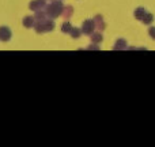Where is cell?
<instances>
[{"label":"cell","instance_id":"7c38bea8","mask_svg":"<svg viewBox=\"0 0 155 147\" xmlns=\"http://www.w3.org/2000/svg\"><path fill=\"white\" fill-rule=\"evenodd\" d=\"M34 30L41 34V33H45V29H44V21H37L34 25Z\"/></svg>","mask_w":155,"mask_h":147},{"label":"cell","instance_id":"d6986e66","mask_svg":"<svg viewBox=\"0 0 155 147\" xmlns=\"http://www.w3.org/2000/svg\"><path fill=\"white\" fill-rule=\"evenodd\" d=\"M48 2H52V0H48Z\"/></svg>","mask_w":155,"mask_h":147},{"label":"cell","instance_id":"4fadbf2b","mask_svg":"<svg viewBox=\"0 0 155 147\" xmlns=\"http://www.w3.org/2000/svg\"><path fill=\"white\" fill-rule=\"evenodd\" d=\"M71 29H72V25H71L68 21H65L64 23L61 25V33H64V34H70Z\"/></svg>","mask_w":155,"mask_h":147},{"label":"cell","instance_id":"277c9868","mask_svg":"<svg viewBox=\"0 0 155 147\" xmlns=\"http://www.w3.org/2000/svg\"><path fill=\"white\" fill-rule=\"evenodd\" d=\"M46 2H48V0H33V2L29 4V8L31 11H34V12L38 10H45Z\"/></svg>","mask_w":155,"mask_h":147},{"label":"cell","instance_id":"e0dca14e","mask_svg":"<svg viewBox=\"0 0 155 147\" xmlns=\"http://www.w3.org/2000/svg\"><path fill=\"white\" fill-rule=\"evenodd\" d=\"M148 34H150V37L153 38V40H155V27H150V29H148Z\"/></svg>","mask_w":155,"mask_h":147},{"label":"cell","instance_id":"9a60e30c","mask_svg":"<svg viewBox=\"0 0 155 147\" xmlns=\"http://www.w3.org/2000/svg\"><path fill=\"white\" fill-rule=\"evenodd\" d=\"M35 19L37 21H44L45 19V16H46V14H45V10H38V11H35Z\"/></svg>","mask_w":155,"mask_h":147},{"label":"cell","instance_id":"5bb4252c","mask_svg":"<svg viewBox=\"0 0 155 147\" xmlns=\"http://www.w3.org/2000/svg\"><path fill=\"white\" fill-rule=\"evenodd\" d=\"M70 34H71V37L72 38H79L80 35H82V30L78 29V27H72L71 32H70Z\"/></svg>","mask_w":155,"mask_h":147},{"label":"cell","instance_id":"3957f363","mask_svg":"<svg viewBox=\"0 0 155 147\" xmlns=\"http://www.w3.org/2000/svg\"><path fill=\"white\" fill-rule=\"evenodd\" d=\"M11 37H12V32H11L10 27H7V26L0 27V41L7 42V41L11 40Z\"/></svg>","mask_w":155,"mask_h":147},{"label":"cell","instance_id":"8fae6325","mask_svg":"<svg viewBox=\"0 0 155 147\" xmlns=\"http://www.w3.org/2000/svg\"><path fill=\"white\" fill-rule=\"evenodd\" d=\"M142 22H143V25H151L154 22V15L151 12H146V15L143 16Z\"/></svg>","mask_w":155,"mask_h":147},{"label":"cell","instance_id":"7a4b0ae2","mask_svg":"<svg viewBox=\"0 0 155 147\" xmlns=\"http://www.w3.org/2000/svg\"><path fill=\"white\" fill-rule=\"evenodd\" d=\"M82 33L86 35H91L94 33V30H95V23H94L93 19H90V21H84L82 25Z\"/></svg>","mask_w":155,"mask_h":147},{"label":"cell","instance_id":"ba28073f","mask_svg":"<svg viewBox=\"0 0 155 147\" xmlns=\"http://www.w3.org/2000/svg\"><path fill=\"white\" fill-rule=\"evenodd\" d=\"M144 15H146V10L143 7H137L136 10L134 11V16H135V19H137V21H142Z\"/></svg>","mask_w":155,"mask_h":147},{"label":"cell","instance_id":"52a82bcc","mask_svg":"<svg viewBox=\"0 0 155 147\" xmlns=\"http://www.w3.org/2000/svg\"><path fill=\"white\" fill-rule=\"evenodd\" d=\"M90 37H91V42H94V44H101L102 40H104L102 32H94Z\"/></svg>","mask_w":155,"mask_h":147},{"label":"cell","instance_id":"30bf717a","mask_svg":"<svg viewBox=\"0 0 155 147\" xmlns=\"http://www.w3.org/2000/svg\"><path fill=\"white\" fill-rule=\"evenodd\" d=\"M44 29H45V32H52V30L54 29V22L53 19H44Z\"/></svg>","mask_w":155,"mask_h":147},{"label":"cell","instance_id":"8992f818","mask_svg":"<svg viewBox=\"0 0 155 147\" xmlns=\"http://www.w3.org/2000/svg\"><path fill=\"white\" fill-rule=\"evenodd\" d=\"M93 21H94V23H95V27H98V29H99V32L105 30L106 25H105V22H104V19H102V16H101V15H97L95 18L93 19Z\"/></svg>","mask_w":155,"mask_h":147},{"label":"cell","instance_id":"9c48e42d","mask_svg":"<svg viewBox=\"0 0 155 147\" xmlns=\"http://www.w3.org/2000/svg\"><path fill=\"white\" fill-rule=\"evenodd\" d=\"M125 48H127V41L124 40V38H118V40L116 41L114 46H113L114 51H120V49H125Z\"/></svg>","mask_w":155,"mask_h":147},{"label":"cell","instance_id":"6da1fadb","mask_svg":"<svg viewBox=\"0 0 155 147\" xmlns=\"http://www.w3.org/2000/svg\"><path fill=\"white\" fill-rule=\"evenodd\" d=\"M63 11H64V4H63L61 0H52L51 4L45 7V14L52 19L63 15Z\"/></svg>","mask_w":155,"mask_h":147},{"label":"cell","instance_id":"ac0fdd59","mask_svg":"<svg viewBox=\"0 0 155 147\" xmlns=\"http://www.w3.org/2000/svg\"><path fill=\"white\" fill-rule=\"evenodd\" d=\"M93 45H95V44L93 42ZM88 49H99V46H88Z\"/></svg>","mask_w":155,"mask_h":147},{"label":"cell","instance_id":"5b68a950","mask_svg":"<svg viewBox=\"0 0 155 147\" xmlns=\"http://www.w3.org/2000/svg\"><path fill=\"white\" fill-rule=\"evenodd\" d=\"M35 22H37V19H35V16L33 15H27L23 18V21H22V23H23L25 27H27V29H31V27H34Z\"/></svg>","mask_w":155,"mask_h":147},{"label":"cell","instance_id":"2e32d148","mask_svg":"<svg viewBox=\"0 0 155 147\" xmlns=\"http://www.w3.org/2000/svg\"><path fill=\"white\" fill-rule=\"evenodd\" d=\"M72 11H74V8L71 7V5H68V7H64V11H63V14L65 15V18H70V16L72 15Z\"/></svg>","mask_w":155,"mask_h":147}]
</instances>
